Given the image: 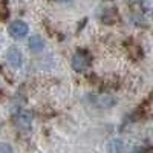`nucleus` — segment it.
<instances>
[{
	"label": "nucleus",
	"instance_id": "1",
	"mask_svg": "<svg viewBox=\"0 0 153 153\" xmlns=\"http://www.w3.org/2000/svg\"><path fill=\"white\" fill-rule=\"evenodd\" d=\"M92 63V55L87 52V51L81 49V51H76L75 55L72 57V68L76 72H83L86 71Z\"/></svg>",
	"mask_w": 153,
	"mask_h": 153
},
{
	"label": "nucleus",
	"instance_id": "2",
	"mask_svg": "<svg viewBox=\"0 0 153 153\" xmlns=\"http://www.w3.org/2000/svg\"><path fill=\"white\" fill-rule=\"evenodd\" d=\"M29 32V26L25 22L22 20H16V22H12L11 23V26H9V34L12 38H23V37H26Z\"/></svg>",
	"mask_w": 153,
	"mask_h": 153
},
{
	"label": "nucleus",
	"instance_id": "3",
	"mask_svg": "<svg viewBox=\"0 0 153 153\" xmlns=\"http://www.w3.org/2000/svg\"><path fill=\"white\" fill-rule=\"evenodd\" d=\"M6 60L12 68H20L22 63H23V55H22V51L16 46H12L8 49L6 52Z\"/></svg>",
	"mask_w": 153,
	"mask_h": 153
},
{
	"label": "nucleus",
	"instance_id": "4",
	"mask_svg": "<svg viewBox=\"0 0 153 153\" xmlns=\"http://www.w3.org/2000/svg\"><path fill=\"white\" fill-rule=\"evenodd\" d=\"M16 124L20 130H29L32 124V113L28 110H22L16 117Z\"/></svg>",
	"mask_w": 153,
	"mask_h": 153
},
{
	"label": "nucleus",
	"instance_id": "5",
	"mask_svg": "<svg viewBox=\"0 0 153 153\" xmlns=\"http://www.w3.org/2000/svg\"><path fill=\"white\" fill-rule=\"evenodd\" d=\"M28 46H29V49L32 51V52H40V51H43V48H45V42H43V38H40L38 35H32L29 38V42H28Z\"/></svg>",
	"mask_w": 153,
	"mask_h": 153
},
{
	"label": "nucleus",
	"instance_id": "6",
	"mask_svg": "<svg viewBox=\"0 0 153 153\" xmlns=\"http://www.w3.org/2000/svg\"><path fill=\"white\" fill-rule=\"evenodd\" d=\"M141 2V9L146 16H150V12L153 11V0H139Z\"/></svg>",
	"mask_w": 153,
	"mask_h": 153
},
{
	"label": "nucleus",
	"instance_id": "7",
	"mask_svg": "<svg viewBox=\"0 0 153 153\" xmlns=\"http://www.w3.org/2000/svg\"><path fill=\"white\" fill-rule=\"evenodd\" d=\"M0 153H12V149H11V146H8V144H0Z\"/></svg>",
	"mask_w": 153,
	"mask_h": 153
},
{
	"label": "nucleus",
	"instance_id": "8",
	"mask_svg": "<svg viewBox=\"0 0 153 153\" xmlns=\"http://www.w3.org/2000/svg\"><path fill=\"white\" fill-rule=\"evenodd\" d=\"M132 153H146V152H144L143 149H135V150H133Z\"/></svg>",
	"mask_w": 153,
	"mask_h": 153
},
{
	"label": "nucleus",
	"instance_id": "9",
	"mask_svg": "<svg viewBox=\"0 0 153 153\" xmlns=\"http://www.w3.org/2000/svg\"><path fill=\"white\" fill-rule=\"evenodd\" d=\"M129 2H132V3H133V2H139V0H129Z\"/></svg>",
	"mask_w": 153,
	"mask_h": 153
}]
</instances>
